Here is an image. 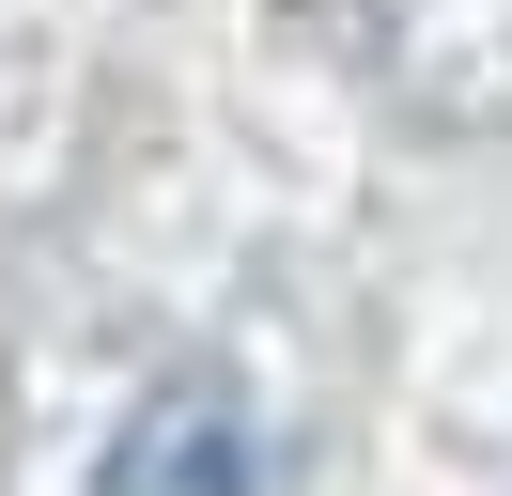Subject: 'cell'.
Instances as JSON below:
<instances>
[{
    "instance_id": "obj_1",
    "label": "cell",
    "mask_w": 512,
    "mask_h": 496,
    "mask_svg": "<svg viewBox=\"0 0 512 496\" xmlns=\"http://www.w3.org/2000/svg\"><path fill=\"white\" fill-rule=\"evenodd\" d=\"M109 496H264L249 403H233L218 372H171V388H140L125 450H109Z\"/></svg>"
}]
</instances>
